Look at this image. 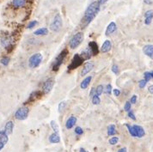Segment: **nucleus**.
<instances>
[{
	"mask_svg": "<svg viewBox=\"0 0 153 152\" xmlns=\"http://www.w3.org/2000/svg\"><path fill=\"white\" fill-rule=\"evenodd\" d=\"M76 123V117L75 116H71L67 119V120H66V122H65V128L67 129V130H70V129H71Z\"/></svg>",
	"mask_w": 153,
	"mask_h": 152,
	"instance_id": "obj_15",
	"label": "nucleus"
},
{
	"mask_svg": "<svg viewBox=\"0 0 153 152\" xmlns=\"http://www.w3.org/2000/svg\"><path fill=\"white\" fill-rule=\"evenodd\" d=\"M84 39V35L83 32H77L76 34L72 36V38L70 40L69 47L71 49H76L80 46V44L83 42Z\"/></svg>",
	"mask_w": 153,
	"mask_h": 152,
	"instance_id": "obj_5",
	"label": "nucleus"
},
{
	"mask_svg": "<svg viewBox=\"0 0 153 152\" xmlns=\"http://www.w3.org/2000/svg\"><path fill=\"white\" fill-rule=\"evenodd\" d=\"M42 59H43V56H42V53H34L28 59V66L32 69L36 68L41 65V63L42 62Z\"/></svg>",
	"mask_w": 153,
	"mask_h": 152,
	"instance_id": "obj_7",
	"label": "nucleus"
},
{
	"mask_svg": "<svg viewBox=\"0 0 153 152\" xmlns=\"http://www.w3.org/2000/svg\"><path fill=\"white\" fill-rule=\"evenodd\" d=\"M148 91L150 94H153V84L152 85H150L149 88H148Z\"/></svg>",
	"mask_w": 153,
	"mask_h": 152,
	"instance_id": "obj_44",
	"label": "nucleus"
},
{
	"mask_svg": "<svg viewBox=\"0 0 153 152\" xmlns=\"http://www.w3.org/2000/svg\"><path fill=\"white\" fill-rule=\"evenodd\" d=\"M116 29H117L116 23H115L114 22H110V23L108 25L107 28H106V31H105V35H106V36H108V35L114 34V33L116 31Z\"/></svg>",
	"mask_w": 153,
	"mask_h": 152,
	"instance_id": "obj_12",
	"label": "nucleus"
},
{
	"mask_svg": "<svg viewBox=\"0 0 153 152\" xmlns=\"http://www.w3.org/2000/svg\"><path fill=\"white\" fill-rule=\"evenodd\" d=\"M81 57L84 59V60H89V59H91V58L93 56L92 54V52H91V50L90 47H87V48H85L81 53Z\"/></svg>",
	"mask_w": 153,
	"mask_h": 152,
	"instance_id": "obj_20",
	"label": "nucleus"
},
{
	"mask_svg": "<svg viewBox=\"0 0 153 152\" xmlns=\"http://www.w3.org/2000/svg\"><path fill=\"white\" fill-rule=\"evenodd\" d=\"M103 90H104V87L102 85H98L97 87L95 89V95L100 96L103 93Z\"/></svg>",
	"mask_w": 153,
	"mask_h": 152,
	"instance_id": "obj_28",
	"label": "nucleus"
},
{
	"mask_svg": "<svg viewBox=\"0 0 153 152\" xmlns=\"http://www.w3.org/2000/svg\"><path fill=\"white\" fill-rule=\"evenodd\" d=\"M65 102H61L59 104V107H58V109H59V113H61L64 109H65Z\"/></svg>",
	"mask_w": 153,
	"mask_h": 152,
	"instance_id": "obj_34",
	"label": "nucleus"
},
{
	"mask_svg": "<svg viewBox=\"0 0 153 152\" xmlns=\"http://www.w3.org/2000/svg\"><path fill=\"white\" fill-rule=\"evenodd\" d=\"M10 59L8 57V56H4L1 58L0 59V63L4 65V66H7L8 65L10 64Z\"/></svg>",
	"mask_w": 153,
	"mask_h": 152,
	"instance_id": "obj_26",
	"label": "nucleus"
},
{
	"mask_svg": "<svg viewBox=\"0 0 153 152\" xmlns=\"http://www.w3.org/2000/svg\"><path fill=\"white\" fill-rule=\"evenodd\" d=\"M94 95H95V88H92L91 90V92H90V97L92 98Z\"/></svg>",
	"mask_w": 153,
	"mask_h": 152,
	"instance_id": "obj_43",
	"label": "nucleus"
},
{
	"mask_svg": "<svg viewBox=\"0 0 153 152\" xmlns=\"http://www.w3.org/2000/svg\"><path fill=\"white\" fill-rule=\"evenodd\" d=\"M127 115H128V117L130 118V119H132V120H136V117H135V115H134V113H133L132 110L127 112Z\"/></svg>",
	"mask_w": 153,
	"mask_h": 152,
	"instance_id": "obj_39",
	"label": "nucleus"
},
{
	"mask_svg": "<svg viewBox=\"0 0 153 152\" xmlns=\"http://www.w3.org/2000/svg\"><path fill=\"white\" fill-rule=\"evenodd\" d=\"M112 48V43L111 42L109 41V40H106L104 42H103V44L102 45V47H101V52L102 53H108Z\"/></svg>",
	"mask_w": 153,
	"mask_h": 152,
	"instance_id": "obj_14",
	"label": "nucleus"
},
{
	"mask_svg": "<svg viewBox=\"0 0 153 152\" xmlns=\"http://www.w3.org/2000/svg\"><path fill=\"white\" fill-rule=\"evenodd\" d=\"M8 135L7 133L5 132L4 130H3V131H0V142H3L4 145H6L8 143V141H9V138H8Z\"/></svg>",
	"mask_w": 153,
	"mask_h": 152,
	"instance_id": "obj_24",
	"label": "nucleus"
},
{
	"mask_svg": "<svg viewBox=\"0 0 153 152\" xmlns=\"http://www.w3.org/2000/svg\"><path fill=\"white\" fill-rule=\"evenodd\" d=\"M4 144L3 143V142H0V151L4 149Z\"/></svg>",
	"mask_w": 153,
	"mask_h": 152,
	"instance_id": "obj_46",
	"label": "nucleus"
},
{
	"mask_svg": "<svg viewBox=\"0 0 153 152\" xmlns=\"http://www.w3.org/2000/svg\"><path fill=\"white\" fill-rule=\"evenodd\" d=\"M131 107H132V103L130 102H126L124 105V110L126 112H128V111L131 110Z\"/></svg>",
	"mask_w": 153,
	"mask_h": 152,
	"instance_id": "obj_35",
	"label": "nucleus"
},
{
	"mask_svg": "<svg viewBox=\"0 0 153 152\" xmlns=\"http://www.w3.org/2000/svg\"><path fill=\"white\" fill-rule=\"evenodd\" d=\"M54 78L53 77H49L48 79H47L45 81V83L43 84V87H42V92L43 94H48L51 90H53V85H54Z\"/></svg>",
	"mask_w": 153,
	"mask_h": 152,
	"instance_id": "obj_10",
	"label": "nucleus"
},
{
	"mask_svg": "<svg viewBox=\"0 0 153 152\" xmlns=\"http://www.w3.org/2000/svg\"><path fill=\"white\" fill-rule=\"evenodd\" d=\"M100 9H101V5L97 1L91 3L86 9L84 16L81 20V23H80L81 28H86L91 22L96 18V16H97L100 11Z\"/></svg>",
	"mask_w": 153,
	"mask_h": 152,
	"instance_id": "obj_1",
	"label": "nucleus"
},
{
	"mask_svg": "<svg viewBox=\"0 0 153 152\" xmlns=\"http://www.w3.org/2000/svg\"><path fill=\"white\" fill-rule=\"evenodd\" d=\"M107 133L108 136H114L115 133H116V127H115V125L111 124L109 125L107 128Z\"/></svg>",
	"mask_w": 153,
	"mask_h": 152,
	"instance_id": "obj_25",
	"label": "nucleus"
},
{
	"mask_svg": "<svg viewBox=\"0 0 153 152\" xmlns=\"http://www.w3.org/2000/svg\"><path fill=\"white\" fill-rule=\"evenodd\" d=\"M111 70L114 73V74H118L119 73V67L117 65H113V66H112Z\"/></svg>",
	"mask_w": 153,
	"mask_h": 152,
	"instance_id": "obj_38",
	"label": "nucleus"
},
{
	"mask_svg": "<svg viewBox=\"0 0 153 152\" xmlns=\"http://www.w3.org/2000/svg\"><path fill=\"white\" fill-rule=\"evenodd\" d=\"M62 26L63 21L62 17H61V15L59 14V13H57V14L54 16L53 21L51 22L50 26H49V28H50V30L53 31V32H59V31H60Z\"/></svg>",
	"mask_w": 153,
	"mask_h": 152,
	"instance_id": "obj_4",
	"label": "nucleus"
},
{
	"mask_svg": "<svg viewBox=\"0 0 153 152\" xmlns=\"http://www.w3.org/2000/svg\"><path fill=\"white\" fill-rule=\"evenodd\" d=\"M13 129H14V123H13V121L9 120L7 123L5 124V125H4V131H5V132L7 133L8 135H10V134H12Z\"/></svg>",
	"mask_w": 153,
	"mask_h": 152,
	"instance_id": "obj_21",
	"label": "nucleus"
},
{
	"mask_svg": "<svg viewBox=\"0 0 153 152\" xmlns=\"http://www.w3.org/2000/svg\"><path fill=\"white\" fill-rule=\"evenodd\" d=\"M91 80H92V76H87V77H85L84 80L81 82L80 88H81L82 90H86V89L89 87V85H90V83H91Z\"/></svg>",
	"mask_w": 153,
	"mask_h": 152,
	"instance_id": "obj_22",
	"label": "nucleus"
},
{
	"mask_svg": "<svg viewBox=\"0 0 153 152\" xmlns=\"http://www.w3.org/2000/svg\"><path fill=\"white\" fill-rule=\"evenodd\" d=\"M119 142V138L118 137H115V136H114V137H112V138H109V140H108V144L111 145H117V143Z\"/></svg>",
	"mask_w": 153,
	"mask_h": 152,
	"instance_id": "obj_30",
	"label": "nucleus"
},
{
	"mask_svg": "<svg viewBox=\"0 0 153 152\" xmlns=\"http://www.w3.org/2000/svg\"><path fill=\"white\" fill-rule=\"evenodd\" d=\"M137 99H138V96H137L136 95H133V96L131 97V99H130V102L132 104H135L136 103V102H137Z\"/></svg>",
	"mask_w": 153,
	"mask_h": 152,
	"instance_id": "obj_40",
	"label": "nucleus"
},
{
	"mask_svg": "<svg viewBox=\"0 0 153 152\" xmlns=\"http://www.w3.org/2000/svg\"><path fill=\"white\" fill-rule=\"evenodd\" d=\"M50 125H51V127L53 130V131L59 133V125H58V123L56 122L55 120H52L50 122Z\"/></svg>",
	"mask_w": 153,
	"mask_h": 152,
	"instance_id": "obj_27",
	"label": "nucleus"
},
{
	"mask_svg": "<svg viewBox=\"0 0 153 152\" xmlns=\"http://www.w3.org/2000/svg\"><path fill=\"white\" fill-rule=\"evenodd\" d=\"M117 152H127V150H126V147H123V148L120 149Z\"/></svg>",
	"mask_w": 153,
	"mask_h": 152,
	"instance_id": "obj_45",
	"label": "nucleus"
},
{
	"mask_svg": "<svg viewBox=\"0 0 153 152\" xmlns=\"http://www.w3.org/2000/svg\"><path fill=\"white\" fill-rule=\"evenodd\" d=\"M75 133H76V135H82L84 133L83 128L80 127V126H76V128H75Z\"/></svg>",
	"mask_w": 153,
	"mask_h": 152,
	"instance_id": "obj_36",
	"label": "nucleus"
},
{
	"mask_svg": "<svg viewBox=\"0 0 153 152\" xmlns=\"http://www.w3.org/2000/svg\"><path fill=\"white\" fill-rule=\"evenodd\" d=\"M37 24H38V22L36 21V20L28 22V23L27 24V28H28V29H31V28H35Z\"/></svg>",
	"mask_w": 153,
	"mask_h": 152,
	"instance_id": "obj_33",
	"label": "nucleus"
},
{
	"mask_svg": "<svg viewBox=\"0 0 153 152\" xmlns=\"http://www.w3.org/2000/svg\"><path fill=\"white\" fill-rule=\"evenodd\" d=\"M16 44V35L11 33H5L0 37V45L7 52L12 51Z\"/></svg>",
	"mask_w": 153,
	"mask_h": 152,
	"instance_id": "obj_2",
	"label": "nucleus"
},
{
	"mask_svg": "<svg viewBox=\"0 0 153 152\" xmlns=\"http://www.w3.org/2000/svg\"><path fill=\"white\" fill-rule=\"evenodd\" d=\"M146 83H147V81H146L145 79H142L139 82V87L140 89H144L146 87Z\"/></svg>",
	"mask_w": 153,
	"mask_h": 152,
	"instance_id": "obj_37",
	"label": "nucleus"
},
{
	"mask_svg": "<svg viewBox=\"0 0 153 152\" xmlns=\"http://www.w3.org/2000/svg\"><path fill=\"white\" fill-rule=\"evenodd\" d=\"M48 34V29L47 28H40L36 29L34 32V35H37V36H44Z\"/></svg>",
	"mask_w": 153,
	"mask_h": 152,
	"instance_id": "obj_23",
	"label": "nucleus"
},
{
	"mask_svg": "<svg viewBox=\"0 0 153 152\" xmlns=\"http://www.w3.org/2000/svg\"><path fill=\"white\" fill-rule=\"evenodd\" d=\"M42 95H43V92H42V90H36V91H34V92H32L31 93V95L29 96L28 99V102H35L36 101L38 98H40V97L42 96Z\"/></svg>",
	"mask_w": 153,
	"mask_h": 152,
	"instance_id": "obj_13",
	"label": "nucleus"
},
{
	"mask_svg": "<svg viewBox=\"0 0 153 152\" xmlns=\"http://www.w3.org/2000/svg\"><path fill=\"white\" fill-rule=\"evenodd\" d=\"M126 127L127 128L129 134L133 137V138H143L146 135V131L145 129L141 126V125H131L129 124H125Z\"/></svg>",
	"mask_w": 153,
	"mask_h": 152,
	"instance_id": "obj_3",
	"label": "nucleus"
},
{
	"mask_svg": "<svg viewBox=\"0 0 153 152\" xmlns=\"http://www.w3.org/2000/svg\"><path fill=\"white\" fill-rule=\"evenodd\" d=\"M28 113H29V109H28V107L26 106H23L19 108L16 111L15 113V118L18 120H24L26 119L28 116Z\"/></svg>",
	"mask_w": 153,
	"mask_h": 152,
	"instance_id": "obj_9",
	"label": "nucleus"
},
{
	"mask_svg": "<svg viewBox=\"0 0 153 152\" xmlns=\"http://www.w3.org/2000/svg\"><path fill=\"white\" fill-rule=\"evenodd\" d=\"M48 140L51 144H59L60 142V136L58 132H53L49 136Z\"/></svg>",
	"mask_w": 153,
	"mask_h": 152,
	"instance_id": "obj_17",
	"label": "nucleus"
},
{
	"mask_svg": "<svg viewBox=\"0 0 153 152\" xmlns=\"http://www.w3.org/2000/svg\"><path fill=\"white\" fill-rule=\"evenodd\" d=\"M79 152H89L87 150H85L84 148H80V150H79Z\"/></svg>",
	"mask_w": 153,
	"mask_h": 152,
	"instance_id": "obj_47",
	"label": "nucleus"
},
{
	"mask_svg": "<svg viewBox=\"0 0 153 152\" xmlns=\"http://www.w3.org/2000/svg\"><path fill=\"white\" fill-rule=\"evenodd\" d=\"M93 67H94V64L91 62V61H88V62L85 63L84 65L83 69H82V71H81V76H86L89 72H91V70H92Z\"/></svg>",
	"mask_w": 153,
	"mask_h": 152,
	"instance_id": "obj_11",
	"label": "nucleus"
},
{
	"mask_svg": "<svg viewBox=\"0 0 153 152\" xmlns=\"http://www.w3.org/2000/svg\"><path fill=\"white\" fill-rule=\"evenodd\" d=\"M144 79L147 81V82H149L151 79H152V71H146L144 73Z\"/></svg>",
	"mask_w": 153,
	"mask_h": 152,
	"instance_id": "obj_29",
	"label": "nucleus"
},
{
	"mask_svg": "<svg viewBox=\"0 0 153 152\" xmlns=\"http://www.w3.org/2000/svg\"><path fill=\"white\" fill-rule=\"evenodd\" d=\"M84 59L81 57L80 54L76 53L74 54L72 59H71V62L70 63V65H68V70H73L78 68L80 65H82L84 64Z\"/></svg>",
	"mask_w": 153,
	"mask_h": 152,
	"instance_id": "obj_8",
	"label": "nucleus"
},
{
	"mask_svg": "<svg viewBox=\"0 0 153 152\" xmlns=\"http://www.w3.org/2000/svg\"><path fill=\"white\" fill-rule=\"evenodd\" d=\"M112 85L110 84V83H108V84H107L106 85V87H105V89H104V93L105 94H107V95H111V93H112Z\"/></svg>",
	"mask_w": 153,
	"mask_h": 152,
	"instance_id": "obj_32",
	"label": "nucleus"
},
{
	"mask_svg": "<svg viewBox=\"0 0 153 152\" xmlns=\"http://www.w3.org/2000/svg\"><path fill=\"white\" fill-rule=\"evenodd\" d=\"M89 47L91 48L93 56H97L99 53V47H98L97 43L96 42H89Z\"/></svg>",
	"mask_w": 153,
	"mask_h": 152,
	"instance_id": "obj_18",
	"label": "nucleus"
},
{
	"mask_svg": "<svg viewBox=\"0 0 153 152\" xmlns=\"http://www.w3.org/2000/svg\"><path fill=\"white\" fill-rule=\"evenodd\" d=\"M143 53L147 57L153 59V45H146L143 47Z\"/></svg>",
	"mask_w": 153,
	"mask_h": 152,
	"instance_id": "obj_16",
	"label": "nucleus"
},
{
	"mask_svg": "<svg viewBox=\"0 0 153 152\" xmlns=\"http://www.w3.org/2000/svg\"><path fill=\"white\" fill-rule=\"evenodd\" d=\"M91 101H92V103L94 104V105H98V104H100V102H101L100 97L97 96V95H94L93 96V97L91 98Z\"/></svg>",
	"mask_w": 153,
	"mask_h": 152,
	"instance_id": "obj_31",
	"label": "nucleus"
},
{
	"mask_svg": "<svg viewBox=\"0 0 153 152\" xmlns=\"http://www.w3.org/2000/svg\"><path fill=\"white\" fill-rule=\"evenodd\" d=\"M153 19V10H147L145 13V23L146 25H150Z\"/></svg>",
	"mask_w": 153,
	"mask_h": 152,
	"instance_id": "obj_19",
	"label": "nucleus"
},
{
	"mask_svg": "<svg viewBox=\"0 0 153 152\" xmlns=\"http://www.w3.org/2000/svg\"><path fill=\"white\" fill-rule=\"evenodd\" d=\"M113 93H114V96H119L120 95V90H118V89H114L113 90Z\"/></svg>",
	"mask_w": 153,
	"mask_h": 152,
	"instance_id": "obj_41",
	"label": "nucleus"
},
{
	"mask_svg": "<svg viewBox=\"0 0 153 152\" xmlns=\"http://www.w3.org/2000/svg\"><path fill=\"white\" fill-rule=\"evenodd\" d=\"M67 55H68V50L64 49L62 52L57 56V58L55 59V61L53 63V71H58L59 70L61 65L64 63Z\"/></svg>",
	"mask_w": 153,
	"mask_h": 152,
	"instance_id": "obj_6",
	"label": "nucleus"
},
{
	"mask_svg": "<svg viewBox=\"0 0 153 152\" xmlns=\"http://www.w3.org/2000/svg\"><path fill=\"white\" fill-rule=\"evenodd\" d=\"M97 1L100 4V5H102V4H105L108 0H97Z\"/></svg>",
	"mask_w": 153,
	"mask_h": 152,
	"instance_id": "obj_42",
	"label": "nucleus"
}]
</instances>
